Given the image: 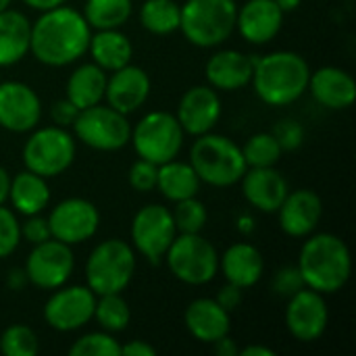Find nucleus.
Listing matches in <instances>:
<instances>
[{"instance_id":"obj_46","label":"nucleus","mask_w":356,"mask_h":356,"mask_svg":"<svg viewBox=\"0 0 356 356\" xmlns=\"http://www.w3.org/2000/svg\"><path fill=\"white\" fill-rule=\"evenodd\" d=\"M213 346H215V353L219 356H236L238 355V344L229 338V334L227 336H223V338H219L217 342H213Z\"/></svg>"},{"instance_id":"obj_30","label":"nucleus","mask_w":356,"mask_h":356,"mask_svg":"<svg viewBox=\"0 0 356 356\" xmlns=\"http://www.w3.org/2000/svg\"><path fill=\"white\" fill-rule=\"evenodd\" d=\"M200 184L202 181L190 163H181V161L173 159V161L159 165L156 188L171 202H179V200L196 196L200 190Z\"/></svg>"},{"instance_id":"obj_39","label":"nucleus","mask_w":356,"mask_h":356,"mask_svg":"<svg viewBox=\"0 0 356 356\" xmlns=\"http://www.w3.org/2000/svg\"><path fill=\"white\" fill-rule=\"evenodd\" d=\"M156 177H159V165L138 159L131 169H129V186L136 192H150L156 188Z\"/></svg>"},{"instance_id":"obj_37","label":"nucleus","mask_w":356,"mask_h":356,"mask_svg":"<svg viewBox=\"0 0 356 356\" xmlns=\"http://www.w3.org/2000/svg\"><path fill=\"white\" fill-rule=\"evenodd\" d=\"M71 356H119L121 344L108 332H92L81 336L71 348Z\"/></svg>"},{"instance_id":"obj_27","label":"nucleus","mask_w":356,"mask_h":356,"mask_svg":"<svg viewBox=\"0 0 356 356\" xmlns=\"http://www.w3.org/2000/svg\"><path fill=\"white\" fill-rule=\"evenodd\" d=\"M88 52L92 54V63L113 73L131 63L134 46L119 29H96V33L90 38Z\"/></svg>"},{"instance_id":"obj_13","label":"nucleus","mask_w":356,"mask_h":356,"mask_svg":"<svg viewBox=\"0 0 356 356\" xmlns=\"http://www.w3.org/2000/svg\"><path fill=\"white\" fill-rule=\"evenodd\" d=\"M96 294L88 286H60L44 305V319L56 332H75L94 319Z\"/></svg>"},{"instance_id":"obj_47","label":"nucleus","mask_w":356,"mask_h":356,"mask_svg":"<svg viewBox=\"0 0 356 356\" xmlns=\"http://www.w3.org/2000/svg\"><path fill=\"white\" fill-rule=\"evenodd\" d=\"M29 8H33V10H40V13H44V10H50V8H56V6H63V4H67V0H23Z\"/></svg>"},{"instance_id":"obj_26","label":"nucleus","mask_w":356,"mask_h":356,"mask_svg":"<svg viewBox=\"0 0 356 356\" xmlns=\"http://www.w3.org/2000/svg\"><path fill=\"white\" fill-rule=\"evenodd\" d=\"M29 35L31 23L23 13L0 10V67H10L29 52Z\"/></svg>"},{"instance_id":"obj_15","label":"nucleus","mask_w":356,"mask_h":356,"mask_svg":"<svg viewBox=\"0 0 356 356\" xmlns=\"http://www.w3.org/2000/svg\"><path fill=\"white\" fill-rule=\"evenodd\" d=\"M330 323V309L325 294L311 288H302L288 298L286 307V327L298 342L319 340Z\"/></svg>"},{"instance_id":"obj_43","label":"nucleus","mask_w":356,"mask_h":356,"mask_svg":"<svg viewBox=\"0 0 356 356\" xmlns=\"http://www.w3.org/2000/svg\"><path fill=\"white\" fill-rule=\"evenodd\" d=\"M77 113H79V108H77L73 102H69L67 98H65V100L54 102V104H52V111H50L52 121H54L58 127H69V125L75 121Z\"/></svg>"},{"instance_id":"obj_36","label":"nucleus","mask_w":356,"mask_h":356,"mask_svg":"<svg viewBox=\"0 0 356 356\" xmlns=\"http://www.w3.org/2000/svg\"><path fill=\"white\" fill-rule=\"evenodd\" d=\"M171 213L177 234H200L207 225V207L196 196L175 202Z\"/></svg>"},{"instance_id":"obj_44","label":"nucleus","mask_w":356,"mask_h":356,"mask_svg":"<svg viewBox=\"0 0 356 356\" xmlns=\"http://www.w3.org/2000/svg\"><path fill=\"white\" fill-rule=\"evenodd\" d=\"M227 313H232V311H236L238 307H240V302H242V288H238V286H234V284H227L225 288H221L219 292H217V298H215Z\"/></svg>"},{"instance_id":"obj_52","label":"nucleus","mask_w":356,"mask_h":356,"mask_svg":"<svg viewBox=\"0 0 356 356\" xmlns=\"http://www.w3.org/2000/svg\"><path fill=\"white\" fill-rule=\"evenodd\" d=\"M238 229H240V232H244V234L252 232V219H250V217H240V221H238Z\"/></svg>"},{"instance_id":"obj_25","label":"nucleus","mask_w":356,"mask_h":356,"mask_svg":"<svg viewBox=\"0 0 356 356\" xmlns=\"http://www.w3.org/2000/svg\"><path fill=\"white\" fill-rule=\"evenodd\" d=\"M219 271H223L227 284H234L242 290L252 288L265 271L263 254L257 250V246L248 242L232 244L223 257H219Z\"/></svg>"},{"instance_id":"obj_8","label":"nucleus","mask_w":356,"mask_h":356,"mask_svg":"<svg viewBox=\"0 0 356 356\" xmlns=\"http://www.w3.org/2000/svg\"><path fill=\"white\" fill-rule=\"evenodd\" d=\"M184 129L173 113L152 111L140 119L136 127H131L129 142L140 159H146L154 165H163L167 161L177 159L184 146Z\"/></svg>"},{"instance_id":"obj_18","label":"nucleus","mask_w":356,"mask_h":356,"mask_svg":"<svg viewBox=\"0 0 356 356\" xmlns=\"http://www.w3.org/2000/svg\"><path fill=\"white\" fill-rule=\"evenodd\" d=\"M148 94H150V77L142 67L125 65L113 71L111 77H106V90H104L106 104L123 115L138 111L148 100Z\"/></svg>"},{"instance_id":"obj_51","label":"nucleus","mask_w":356,"mask_h":356,"mask_svg":"<svg viewBox=\"0 0 356 356\" xmlns=\"http://www.w3.org/2000/svg\"><path fill=\"white\" fill-rule=\"evenodd\" d=\"M277 6L284 10V13H290V10H296L300 6V0H275Z\"/></svg>"},{"instance_id":"obj_53","label":"nucleus","mask_w":356,"mask_h":356,"mask_svg":"<svg viewBox=\"0 0 356 356\" xmlns=\"http://www.w3.org/2000/svg\"><path fill=\"white\" fill-rule=\"evenodd\" d=\"M10 2H13V0H0V10L8 8V6H10Z\"/></svg>"},{"instance_id":"obj_17","label":"nucleus","mask_w":356,"mask_h":356,"mask_svg":"<svg viewBox=\"0 0 356 356\" xmlns=\"http://www.w3.org/2000/svg\"><path fill=\"white\" fill-rule=\"evenodd\" d=\"M184 134L202 136L211 131L221 119V98L211 86H194L190 88L177 106L175 113Z\"/></svg>"},{"instance_id":"obj_16","label":"nucleus","mask_w":356,"mask_h":356,"mask_svg":"<svg viewBox=\"0 0 356 356\" xmlns=\"http://www.w3.org/2000/svg\"><path fill=\"white\" fill-rule=\"evenodd\" d=\"M42 117V102L35 90L23 81L0 83V127L23 134L35 129Z\"/></svg>"},{"instance_id":"obj_4","label":"nucleus","mask_w":356,"mask_h":356,"mask_svg":"<svg viewBox=\"0 0 356 356\" xmlns=\"http://www.w3.org/2000/svg\"><path fill=\"white\" fill-rule=\"evenodd\" d=\"M190 165L200 181L215 188L236 186L248 169L242 148L232 138L211 131L196 136L190 150Z\"/></svg>"},{"instance_id":"obj_24","label":"nucleus","mask_w":356,"mask_h":356,"mask_svg":"<svg viewBox=\"0 0 356 356\" xmlns=\"http://www.w3.org/2000/svg\"><path fill=\"white\" fill-rule=\"evenodd\" d=\"M184 323L188 332L204 344H213L229 334L232 321L229 313L215 298H196L188 305L184 313Z\"/></svg>"},{"instance_id":"obj_28","label":"nucleus","mask_w":356,"mask_h":356,"mask_svg":"<svg viewBox=\"0 0 356 356\" xmlns=\"http://www.w3.org/2000/svg\"><path fill=\"white\" fill-rule=\"evenodd\" d=\"M8 200L15 207L17 213L29 217L42 213L50 202V188L46 184V177L25 169L10 177V192Z\"/></svg>"},{"instance_id":"obj_35","label":"nucleus","mask_w":356,"mask_h":356,"mask_svg":"<svg viewBox=\"0 0 356 356\" xmlns=\"http://www.w3.org/2000/svg\"><path fill=\"white\" fill-rule=\"evenodd\" d=\"M40 350L38 336L27 325H10L0 336V353L6 356H35Z\"/></svg>"},{"instance_id":"obj_40","label":"nucleus","mask_w":356,"mask_h":356,"mask_svg":"<svg viewBox=\"0 0 356 356\" xmlns=\"http://www.w3.org/2000/svg\"><path fill=\"white\" fill-rule=\"evenodd\" d=\"M271 288H273V292H275L277 296L290 298V296H294L296 292H300V290L307 288V286H305V280H302L298 267H282V269L275 273V277H273V282H271Z\"/></svg>"},{"instance_id":"obj_20","label":"nucleus","mask_w":356,"mask_h":356,"mask_svg":"<svg viewBox=\"0 0 356 356\" xmlns=\"http://www.w3.org/2000/svg\"><path fill=\"white\" fill-rule=\"evenodd\" d=\"M284 15L275 0H248L238 8L236 27L246 42L267 44L280 33Z\"/></svg>"},{"instance_id":"obj_2","label":"nucleus","mask_w":356,"mask_h":356,"mask_svg":"<svg viewBox=\"0 0 356 356\" xmlns=\"http://www.w3.org/2000/svg\"><path fill=\"white\" fill-rule=\"evenodd\" d=\"M309 77L311 67L305 56L292 50H277L254 58L250 83L265 104L286 106L307 92Z\"/></svg>"},{"instance_id":"obj_34","label":"nucleus","mask_w":356,"mask_h":356,"mask_svg":"<svg viewBox=\"0 0 356 356\" xmlns=\"http://www.w3.org/2000/svg\"><path fill=\"white\" fill-rule=\"evenodd\" d=\"M282 146L273 134H254L242 146V154L248 167H275L282 159Z\"/></svg>"},{"instance_id":"obj_42","label":"nucleus","mask_w":356,"mask_h":356,"mask_svg":"<svg viewBox=\"0 0 356 356\" xmlns=\"http://www.w3.org/2000/svg\"><path fill=\"white\" fill-rule=\"evenodd\" d=\"M21 238H25L29 244H40V242L50 240L52 234H50L48 219L40 217V213L38 215H29L27 221L21 225Z\"/></svg>"},{"instance_id":"obj_31","label":"nucleus","mask_w":356,"mask_h":356,"mask_svg":"<svg viewBox=\"0 0 356 356\" xmlns=\"http://www.w3.org/2000/svg\"><path fill=\"white\" fill-rule=\"evenodd\" d=\"M131 0H86L83 19L92 29H119L131 17Z\"/></svg>"},{"instance_id":"obj_41","label":"nucleus","mask_w":356,"mask_h":356,"mask_svg":"<svg viewBox=\"0 0 356 356\" xmlns=\"http://www.w3.org/2000/svg\"><path fill=\"white\" fill-rule=\"evenodd\" d=\"M275 136V140L280 142L282 150H296L302 140H305V129L298 121L294 119H284L277 123V127L271 131Z\"/></svg>"},{"instance_id":"obj_10","label":"nucleus","mask_w":356,"mask_h":356,"mask_svg":"<svg viewBox=\"0 0 356 356\" xmlns=\"http://www.w3.org/2000/svg\"><path fill=\"white\" fill-rule=\"evenodd\" d=\"M71 125L77 140L102 152L121 150L129 144L131 138V125L127 121V115L102 102L81 108Z\"/></svg>"},{"instance_id":"obj_14","label":"nucleus","mask_w":356,"mask_h":356,"mask_svg":"<svg viewBox=\"0 0 356 356\" xmlns=\"http://www.w3.org/2000/svg\"><path fill=\"white\" fill-rule=\"evenodd\" d=\"M48 225L54 240L75 246L90 240L98 232L100 213L96 204L86 198H67L50 211Z\"/></svg>"},{"instance_id":"obj_22","label":"nucleus","mask_w":356,"mask_h":356,"mask_svg":"<svg viewBox=\"0 0 356 356\" xmlns=\"http://www.w3.org/2000/svg\"><path fill=\"white\" fill-rule=\"evenodd\" d=\"M313 98L332 111H342L353 106L356 98L355 77L340 67H321L315 73L311 71L309 88Z\"/></svg>"},{"instance_id":"obj_21","label":"nucleus","mask_w":356,"mask_h":356,"mask_svg":"<svg viewBox=\"0 0 356 356\" xmlns=\"http://www.w3.org/2000/svg\"><path fill=\"white\" fill-rule=\"evenodd\" d=\"M244 198L263 213H277L288 196V181L275 167H248L242 175Z\"/></svg>"},{"instance_id":"obj_1","label":"nucleus","mask_w":356,"mask_h":356,"mask_svg":"<svg viewBox=\"0 0 356 356\" xmlns=\"http://www.w3.org/2000/svg\"><path fill=\"white\" fill-rule=\"evenodd\" d=\"M92 27L71 6L44 10L31 23L29 52L48 67H65L79 60L90 46Z\"/></svg>"},{"instance_id":"obj_49","label":"nucleus","mask_w":356,"mask_h":356,"mask_svg":"<svg viewBox=\"0 0 356 356\" xmlns=\"http://www.w3.org/2000/svg\"><path fill=\"white\" fill-rule=\"evenodd\" d=\"M238 355L242 356H273L275 353L271 348H265V346H257V344H250L242 350H238Z\"/></svg>"},{"instance_id":"obj_6","label":"nucleus","mask_w":356,"mask_h":356,"mask_svg":"<svg viewBox=\"0 0 356 356\" xmlns=\"http://www.w3.org/2000/svg\"><path fill=\"white\" fill-rule=\"evenodd\" d=\"M136 271V252L134 248L119 240L111 238L100 242L88 263H86V282L88 288L96 294H121Z\"/></svg>"},{"instance_id":"obj_23","label":"nucleus","mask_w":356,"mask_h":356,"mask_svg":"<svg viewBox=\"0 0 356 356\" xmlns=\"http://www.w3.org/2000/svg\"><path fill=\"white\" fill-rule=\"evenodd\" d=\"M254 69V56H248L240 50H219L207 63L209 86L223 92H234L250 83Z\"/></svg>"},{"instance_id":"obj_38","label":"nucleus","mask_w":356,"mask_h":356,"mask_svg":"<svg viewBox=\"0 0 356 356\" xmlns=\"http://www.w3.org/2000/svg\"><path fill=\"white\" fill-rule=\"evenodd\" d=\"M21 242V223L15 213L0 204V259L13 254Z\"/></svg>"},{"instance_id":"obj_50","label":"nucleus","mask_w":356,"mask_h":356,"mask_svg":"<svg viewBox=\"0 0 356 356\" xmlns=\"http://www.w3.org/2000/svg\"><path fill=\"white\" fill-rule=\"evenodd\" d=\"M25 280H27V277H25V271H19V269H15V271L10 273V280H8V282H10V286L17 290V288H21V286L25 284Z\"/></svg>"},{"instance_id":"obj_5","label":"nucleus","mask_w":356,"mask_h":356,"mask_svg":"<svg viewBox=\"0 0 356 356\" xmlns=\"http://www.w3.org/2000/svg\"><path fill=\"white\" fill-rule=\"evenodd\" d=\"M236 0H186L181 4L179 29L198 48L223 44L236 29Z\"/></svg>"},{"instance_id":"obj_29","label":"nucleus","mask_w":356,"mask_h":356,"mask_svg":"<svg viewBox=\"0 0 356 356\" xmlns=\"http://www.w3.org/2000/svg\"><path fill=\"white\" fill-rule=\"evenodd\" d=\"M106 90V71L96 63H86L77 67L67 79V100L73 102L79 111L94 106L104 100Z\"/></svg>"},{"instance_id":"obj_33","label":"nucleus","mask_w":356,"mask_h":356,"mask_svg":"<svg viewBox=\"0 0 356 356\" xmlns=\"http://www.w3.org/2000/svg\"><path fill=\"white\" fill-rule=\"evenodd\" d=\"M94 319L104 332L117 334L129 325L131 311L121 294H102V296H96Z\"/></svg>"},{"instance_id":"obj_11","label":"nucleus","mask_w":356,"mask_h":356,"mask_svg":"<svg viewBox=\"0 0 356 356\" xmlns=\"http://www.w3.org/2000/svg\"><path fill=\"white\" fill-rule=\"evenodd\" d=\"M177 236L173 213L161 204H148L134 215L131 242L134 248L152 265L165 261L171 242Z\"/></svg>"},{"instance_id":"obj_3","label":"nucleus","mask_w":356,"mask_h":356,"mask_svg":"<svg viewBox=\"0 0 356 356\" xmlns=\"http://www.w3.org/2000/svg\"><path fill=\"white\" fill-rule=\"evenodd\" d=\"M296 267L307 288L319 294H336L350 277L353 259L342 238L334 234H315L302 244Z\"/></svg>"},{"instance_id":"obj_9","label":"nucleus","mask_w":356,"mask_h":356,"mask_svg":"<svg viewBox=\"0 0 356 356\" xmlns=\"http://www.w3.org/2000/svg\"><path fill=\"white\" fill-rule=\"evenodd\" d=\"M75 161V140L73 136L58 125L35 129L23 146L25 169L42 175L56 177L65 173Z\"/></svg>"},{"instance_id":"obj_45","label":"nucleus","mask_w":356,"mask_h":356,"mask_svg":"<svg viewBox=\"0 0 356 356\" xmlns=\"http://www.w3.org/2000/svg\"><path fill=\"white\" fill-rule=\"evenodd\" d=\"M121 355L125 356H154L156 355V348L150 346L148 342L144 340H131L127 344H121Z\"/></svg>"},{"instance_id":"obj_19","label":"nucleus","mask_w":356,"mask_h":356,"mask_svg":"<svg viewBox=\"0 0 356 356\" xmlns=\"http://www.w3.org/2000/svg\"><path fill=\"white\" fill-rule=\"evenodd\" d=\"M277 213L284 234L292 238H307L317 229L323 217V202L313 190H296L288 192Z\"/></svg>"},{"instance_id":"obj_7","label":"nucleus","mask_w":356,"mask_h":356,"mask_svg":"<svg viewBox=\"0 0 356 356\" xmlns=\"http://www.w3.org/2000/svg\"><path fill=\"white\" fill-rule=\"evenodd\" d=\"M165 261L169 271L188 286H204L219 273V252L200 234H177Z\"/></svg>"},{"instance_id":"obj_12","label":"nucleus","mask_w":356,"mask_h":356,"mask_svg":"<svg viewBox=\"0 0 356 356\" xmlns=\"http://www.w3.org/2000/svg\"><path fill=\"white\" fill-rule=\"evenodd\" d=\"M75 259L69 244L60 240H46L33 244L25 263V277L42 290H56L65 286L73 273Z\"/></svg>"},{"instance_id":"obj_32","label":"nucleus","mask_w":356,"mask_h":356,"mask_svg":"<svg viewBox=\"0 0 356 356\" xmlns=\"http://www.w3.org/2000/svg\"><path fill=\"white\" fill-rule=\"evenodd\" d=\"M181 6L175 0H146L140 8V23L154 35H167L179 29Z\"/></svg>"},{"instance_id":"obj_48","label":"nucleus","mask_w":356,"mask_h":356,"mask_svg":"<svg viewBox=\"0 0 356 356\" xmlns=\"http://www.w3.org/2000/svg\"><path fill=\"white\" fill-rule=\"evenodd\" d=\"M8 192H10V175L4 167H0V204L8 200Z\"/></svg>"}]
</instances>
